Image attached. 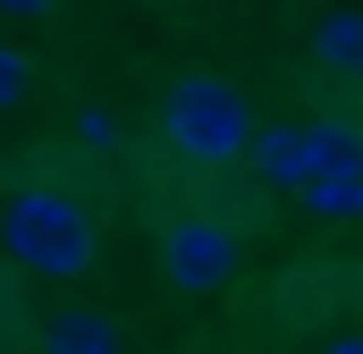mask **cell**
<instances>
[{
    "instance_id": "6",
    "label": "cell",
    "mask_w": 363,
    "mask_h": 354,
    "mask_svg": "<svg viewBox=\"0 0 363 354\" xmlns=\"http://www.w3.org/2000/svg\"><path fill=\"white\" fill-rule=\"evenodd\" d=\"M43 354H127V338H118V321H110V312L68 304V312H51V321H43Z\"/></svg>"
},
{
    "instance_id": "8",
    "label": "cell",
    "mask_w": 363,
    "mask_h": 354,
    "mask_svg": "<svg viewBox=\"0 0 363 354\" xmlns=\"http://www.w3.org/2000/svg\"><path fill=\"white\" fill-rule=\"evenodd\" d=\"M296 202H304L313 219H363V177H304Z\"/></svg>"
},
{
    "instance_id": "2",
    "label": "cell",
    "mask_w": 363,
    "mask_h": 354,
    "mask_svg": "<svg viewBox=\"0 0 363 354\" xmlns=\"http://www.w3.org/2000/svg\"><path fill=\"white\" fill-rule=\"evenodd\" d=\"M245 135H254V110H245V93L228 85V76H211V68H186L178 85L161 93V144L178 152L186 169H237L245 161Z\"/></svg>"
},
{
    "instance_id": "9",
    "label": "cell",
    "mask_w": 363,
    "mask_h": 354,
    "mask_svg": "<svg viewBox=\"0 0 363 354\" xmlns=\"http://www.w3.org/2000/svg\"><path fill=\"white\" fill-rule=\"evenodd\" d=\"M26 93H34V59H26L17 42H0V110H17Z\"/></svg>"
},
{
    "instance_id": "12",
    "label": "cell",
    "mask_w": 363,
    "mask_h": 354,
    "mask_svg": "<svg viewBox=\"0 0 363 354\" xmlns=\"http://www.w3.org/2000/svg\"><path fill=\"white\" fill-rule=\"evenodd\" d=\"M321 354H363V329H347V338H330Z\"/></svg>"
},
{
    "instance_id": "1",
    "label": "cell",
    "mask_w": 363,
    "mask_h": 354,
    "mask_svg": "<svg viewBox=\"0 0 363 354\" xmlns=\"http://www.w3.org/2000/svg\"><path fill=\"white\" fill-rule=\"evenodd\" d=\"M0 253L26 270V278H85L93 253H101V228L93 211L68 194V185H17L0 202Z\"/></svg>"
},
{
    "instance_id": "4",
    "label": "cell",
    "mask_w": 363,
    "mask_h": 354,
    "mask_svg": "<svg viewBox=\"0 0 363 354\" xmlns=\"http://www.w3.org/2000/svg\"><path fill=\"white\" fill-rule=\"evenodd\" d=\"M304 177H363V118H296Z\"/></svg>"
},
{
    "instance_id": "3",
    "label": "cell",
    "mask_w": 363,
    "mask_h": 354,
    "mask_svg": "<svg viewBox=\"0 0 363 354\" xmlns=\"http://www.w3.org/2000/svg\"><path fill=\"white\" fill-rule=\"evenodd\" d=\"M237 278V228L220 211H178L161 228V287L169 295H220Z\"/></svg>"
},
{
    "instance_id": "5",
    "label": "cell",
    "mask_w": 363,
    "mask_h": 354,
    "mask_svg": "<svg viewBox=\"0 0 363 354\" xmlns=\"http://www.w3.org/2000/svg\"><path fill=\"white\" fill-rule=\"evenodd\" d=\"M245 169L262 194H296L304 185V144H296V127H254L245 135Z\"/></svg>"
},
{
    "instance_id": "7",
    "label": "cell",
    "mask_w": 363,
    "mask_h": 354,
    "mask_svg": "<svg viewBox=\"0 0 363 354\" xmlns=\"http://www.w3.org/2000/svg\"><path fill=\"white\" fill-rule=\"evenodd\" d=\"M313 59L330 68V76H363V8H330L321 25H313Z\"/></svg>"
},
{
    "instance_id": "10",
    "label": "cell",
    "mask_w": 363,
    "mask_h": 354,
    "mask_svg": "<svg viewBox=\"0 0 363 354\" xmlns=\"http://www.w3.org/2000/svg\"><path fill=\"white\" fill-rule=\"evenodd\" d=\"M77 135H85L93 152H118V144H127V127H118L110 110H77Z\"/></svg>"
},
{
    "instance_id": "11",
    "label": "cell",
    "mask_w": 363,
    "mask_h": 354,
    "mask_svg": "<svg viewBox=\"0 0 363 354\" xmlns=\"http://www.w3.org/2000/svg\"><path fill=\"white\" fill-rule=\"evenodd\" d=\"M60 0H0V17H51Z\"/></svg>"
}]
</instances>
